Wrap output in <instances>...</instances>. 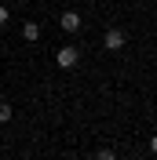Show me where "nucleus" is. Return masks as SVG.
<instances>
[{
    "label": "nucleus",
    "instance_id": "f257e3e1",
    "mask_svg": "<svg viewBox=\"0 0 157 160\" xmlns=\"http://www.w3.org/2000/svg\"><path fill=\"white\" fill-rule=\"evenodd\" d=\"M80 58V51L77 48H59V55H55V62H59V69H73Z\"/></svg>",
    "mask_w": 157,
    "mask_h": 160
},
{
    "label": "nucleus",
    "instance_id": "f03ea898",
    "mask_svg": "<svg viewBox=\"0 0 157 160\" xmlns=\"http://www.w3.org/2000/svg\"><path fill=\"white\" fill-rule=\"evenodd\" d=\"M59 26L66 33H77L80 29V15H77V11H62V15H59Z\"/></svg>",
    "mask_w": 157,
    "mask_h": 160
},
{
    "label": "nucleus",
    "instance_id": "7ed1b4c3",
    "mask_svg": "<svg viewBox=\"0 0 157 160\" xmlns=\"http://www.w3.org/2000/svg\"><path fill=\"white\" fill-rule=\"evenodd\" d=\"M102 44H106L110 51H117V48H124V33H121V29H106V37H102Z\"/></svg>",
    "mask_w": 157,
    "mask_h": 160
},
{
    "label": "nucleus",
    "instance_id": "20e7f679",
    "mask_svg": "<svg viewBox=\"0 0 157 160\" xmlns=\"http://www.w3.org/2000/svg\"><path fill=\"white\" fill-rule=\"evenodd\" d=\"M22 37L30 40V44H33V40H40V26H37V22H26V26H22Z\"/></svg>",
    "mask_w": 157,
    "mask_h": 160
},
{
    "label": "nucleus",
    "instance_id": "39448f33",
    "mask_svg": "<svg viewBox=\"0 0 157 160\" xmlns=\"http://www.w3.org/2000/svg\"><path fill=\"white\" fill-rule=\"evenodd\" d=\"M8 120H11V106H8V102H0V124H8Z\"/></svg>",
    "mask_w": 157,
    "mask_h": 160
},
{
    "label": "nucleus",
    "instance_id": "423d86ee",
    "mask_svg": "<svg viewBox=\"0 0 157 160\" xmlns=\"http://www.w3.org/2000/svg\"><path fill=\"white\" fill-rule=\"evenodd\" d=\"M99 160H117V157H113V149H99Z\"/></svg>",
    "mask_w": 157,
    "mask_h": 160
},
{
    "label": "nucleus",
    "instance_id": "0eeeda50",
    "mask_svg": "<svg viewBox=\"0 0 157 160\" xmlns=\"http://www.w3.org/2000/svg\"><path fill=\"white\" fill-rule=\"evenodd\" d=\"M8 18H11V15H8V8H0V26H8Z\"/></svg>",
    "mask_w": 157,
    "mask_h": 160
},
{
    "label": "nucleus",
    "instance_id": "6e6552de",
    "mask_svg": "<svg viewBox=\"0 0 157 160\" xmlns=\"http://www.w3.org/2000/svg\"><path fill=\"white\" fill-rule=\"evenodd\" d=\"M150 153H154V157H157V135H154V138H150Z\"/></svg>",
    "mask_w": 157,
    "mask_h": 160
}]
</instances>
